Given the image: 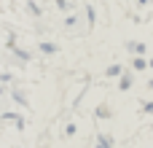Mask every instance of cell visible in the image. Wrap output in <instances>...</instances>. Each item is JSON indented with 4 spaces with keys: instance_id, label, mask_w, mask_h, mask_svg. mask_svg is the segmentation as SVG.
<instances>
[]
</instances>
